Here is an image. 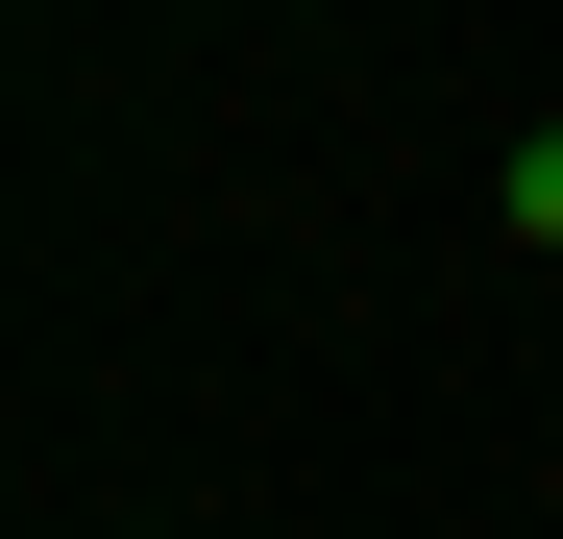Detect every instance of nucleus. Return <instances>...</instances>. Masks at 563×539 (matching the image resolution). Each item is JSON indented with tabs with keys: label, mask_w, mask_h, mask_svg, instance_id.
Wrapping results in <instances>:
<instances>
[{
	"label": "nucleus",
	"mask_w": 563,
	"mask_h": 539,
	"mask_svg": "<svg viewBox=\"0 0 563 539\" xmlns=\"http://www.w3.org/2000/svg\"><path fill=\"white\" fill-rule=\"evenodd\" d=\"M490 221H515V245L563 270V147H490Z\"/></svg>",
	"instance_id": "obj_1"
}]
</instances>
